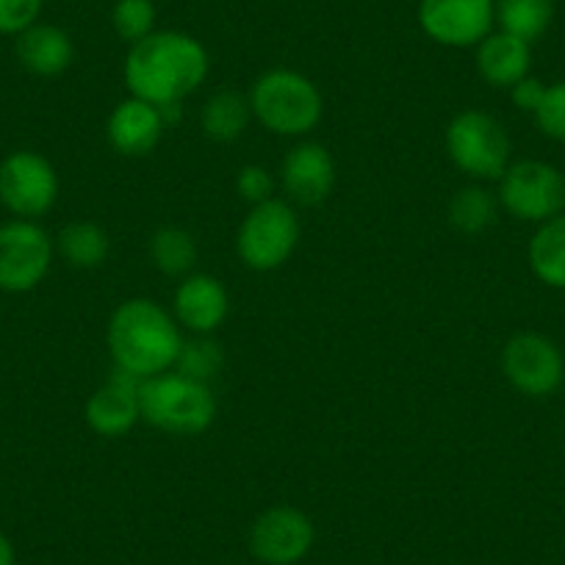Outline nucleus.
Returning <instances> with one entry per match:
<instances>
[{
	"label": "nucleus",
	"mask_w": 565,
	"mask_h": 565,
	"mask_svg": "<svg viewBox=\"0 0 565 565\" xmlns=\"http://www.w3.org/2000/svg\"><path fill=\"white\" fill-rule=\"evenodd\" d=\"M209 73V51L186 31L156 29L128 47L122 64V78L130 95L153 103L161 111L181 108L183 100L205 84Z\"/></svg>",
	"instance_id": "obj_1"
},
{
	"label": "nucleus",
	"mask_w": 565,
	"mask_h": 565,
	"mask_svg": "<svg viewBox=\"0 0 565 565\" xmlns=\"http://www.w3.org/2000/svg\"><path fill=\"white\" fill-rule=\"evenodd\" d=\"M114 369L150 380L175 369L183 347V330L172 311L148 297H134L117 306L106 328Z\"/></svg>",
	"instance_id": "obj_2"
},
{
	"label": "nucleus",
	"mask_w": 565,
	"mask_h": 565,
	"mask_svg": "<svg viewBox=\"0 0 565 565\" xmlns=\"http://www.w3.org/2000/svg\"><path fill=\"white\" fill-rule=\"evenodd\" d=\"M249 108L260 128L282 139H306L324 114L319 86L297 70H266L249 89Z\"/></svg>",
	"instance_id": "obj_3"
},
{
	"label": "nucleus",
	"mask_w": 565,
	"mask_h": 565,
	"mask_svg": "<svg viewBox=\"0 0 565 565\" xmlns=\"http://www.w3.org/2000/svg\"><path fill=\"white\" fill-rule=\"evenodd\" d=\"M141 422L175 438H194L211 430L216 422V396L211 383L170 372L145 380L139 391Z\"/></svg>",
	"instance_id": "obj_4"
},
{
	"label": "nucleus",
	"mask_w": 565,
	"mask_h": 565,
	"mask_svg": "<svg viewBox=\"0 0 565 565\" xmlns=\"http://www.w3.org/2000/svg\"><path fill=\"white\" fill-rule=\"evenodd\" d=\"M447 153L452 164L471 181H499L510 167L513 145L493 114L480 108L458 111L447 125Z\"/></svg>",
	"instance_id": "obj_5"
},
{
	"label": "nucleus",
	"mask_w": 565,
	"mask_h": 565,
	"mask_svg": "<svg viewBox=\"0 0 565 565\" xmlns=\"http://www.w3.org/2000/svg\"><path fill=\"white\" fill-rule=\"evenodd\" d=\"M300 216L289 200L271 198L253 205L236 233V253L253 271H275L300 244Z\"/></svg>",
	"instance_id": "obj_6"
},
{
	"label": "nucleus",
	"mask_w": 565,
	"mask_h": 565,
	"mask_svg": "<svg viewBox=\"0 0 565 565\" xmlns=\"http://www.w3.org/2000/svg\"><path fill=\"white\" fill-rule=\"evenodd\" d=\"M497 183L499 205L513 220L541 225L565 211V175L548 161H510Z\"/></svg>",
	"instance_id": "obj_7"
},
{
	"label": "nucleus",
	"mask_w": 565,
	"mask_h": 565,
	"mask_svg": "<svg viewBox=\"0 0 565 565\" xmlns=\"http://www.w3.org/2000/svg\"><path fill=\"white\" fill-rule=\"evenodd\" d=\"M56 242L36 220H9L0 225V291H34L51 271Z\"/></svg>",
	"instance_id": "obj_8"
},
{
	"label": "nucleus",
	"mask_w": 565,
	"mask_h": 565,
	"mask_svg": "<svg viewBox=\"0 0 565 565\" xmlns=\"http://www.w3.org/2000/svg\"><path fill=\"white\" fill-rule=\"evenodd\" d=\"M58 172L36 150H14L0 161V205L14 220H40L58 200Z\"/></svg>",
	"instance_id": "obj_9"
},
{
	"label": "nucleus",
	"mask_w": 565,
	"mask_h": 565,
	"mask_svg": "<svg viewBox=\"0 0 565 565\" xmlns=\"http://www.w3.org/2000/svg\"><path fill=\"white\" fill-rule=\"evenodd\" d=\"M502 372L519 394L546 399L565 383V355L548 335L515 333L502 350Z\"/></svg>",
	"instance_id": "obj_10"
},
{
	"label": "nucleus",
	"mask_w": 565,
	"mask_h": 565,
	"mask_svg": "<svg viewBox=\"0 0 565 565\" xmlns=\"http://www.w3.org/2000/svg\"><path fill=\"white\" fill-rule=\"evenodd\" d=\"M416 20L436 45L475 51L497 29V0H418Z\"/></svg>",
	"instance_id": "obj_11"
},
{
	"label": "nucleus",
	"mask_w": 565,
	"mask_h": 565,
	"mask_svg": "<svg viewBox=\"0 0 565 565\" xmlns=\"http://www.w3.org/2000/svg\"><path fill=\"white\" fill-rule=\"evenodd\" d=\"M313 521L291 504L264 510L249 526V552L264 565H297L313 546Z\"/></svg>",
	"instance_id": "obj_12"
},
{
	"label": "nucleus",
	"mask_w": 565,
	"mask_h": 565,
	"mask_svg": "<svg viewBox=\"0 0 565 565\" xmlns=\"http://www.w3.org/2000/svg\"><path fill=\"white\" fill-rule=\"evenodd\" d=\"M335 183V161L319 141L300 139L280 161V186L289 203L319 205L330 198Z\"/></svg>",
	"instance_id": "obj_13"
},
{
	"label": "nucleus",
	"mask_w": 565,
	"mask_h": 565,
	"mask_svg": "<svg viewBox=\"0 0 565 565\" xmlns=\"http://www.w3.org/2000/svg\"><path fill=\"white\" fill-rule=\"evenodd\" d=\"M141 383L145 380L114 369L106 383L97 385L95 394L86 399L84 418L89 430L100 438H119L134 430L141 422Z\"/></svg>",
	"instance_id": "obj_14"
},
{
	"label": "nucleus",
	"mask_w": 565,
	"mask_h": 565,
	"mask_svg": "<svg viewBox=\"0 0 565 565\" xmlns=\"http://www.w3.org/2000/svg\"><path fill=\"white\" fill-rule=\"evenodd\" d=\"M231 313V297L220 277L192 271L181 277L172 295V317L192 335H211L225 324Z\"/></svg>",
	"instance_id": "obj_15"
},
{
	"label": "nucleus",
	"mask_w": 565,
	"mask_h": 565,
	"mask_svg": "<svg viewBox=\"0 0 565 565\" xmlns=\"http://www.w3.org/2000/svg\"><path fill=\"white\" fill-rule=\"evenodd\" d=\"M167 125L170 122L159 106L130 95L119 100L114 111L108 114V145L125 159H141V156H150L159 148Z\"/></svg>",
	"instance_id": "obj_16"
},
{
	"label": "nucleus",
	"mask_w": 565,
	"mask_h": 565,
	"mask_svg": "<svg viewBox=\"0 0 565 565\" xmlns=\"http://www.w3.org/2000/svg\"><path fill=\"white\" fill-rule=\"evenodd\" d=\"M14 53L23 70L36 78H58L75 62V42L64 29L53 23H34L14 36Z\"/></svg>",
	"instance_id": "obj_17"
},
{
	"label": "nucleus",
	"mask_w": 565,
	"mask_h": 565,
	"mask_svg": "<svg viewBox=\"0 0 565 565\" xmlns=\"http://www.w3.org/2000/svg\"><path fill=\"white\" fill-rule=\"evenodd\" d=\"M475 67L486 84L493 89H510L526 78L532 70V45L530 42L510 36L493 29L480 45L475 47Z\"/></svg>",
	"instance_id": "obj_18"
},
{
	"label": "nucleus",
	"mask_w": 565,
	"mask_h": 565,
	"mask_svg": "<svg viewBox=\"0 0 565 565\" xmlns=\"http://www.w3.org/2000/svg\"><path fill=\"white\" fill-rule=\"evenodd\" d=\"M526 260L543 286L565 291V211L535 227L526 244Z\"/></svg>",
	"instance_id": "obj_19"
},
{
	"label": "nucleus",
	"mask_w": 565,
	"mask_h": 565,
	"mask_svg": "<svg viewBox=\"0 0 565 565\" xmlns=\"http://www.w3.org/2000/svg\"><path fill=\"white\" fill-rule=\"evenodd\" d=\"M253 119V108H249V97L238 95L233 89H222L205 100L203 114H200V125L203 134L216 145H231L244 130L249 128Z\"/></svg>",
	"instance_id": "obj_20"
},
{
	"label": "nucleus",
	"mask_w": 565,
	"mask_h": 565,
	"mask_svg": "<svg viewBox=\"0 0 565 565\" xmlns=\"http://www.w3.org/2000/svg\"><path fill=\"white\" fill-rule=\"evenodd\" d=\"M53 242H56V253L73 269H97L108 258V253H111V238H108L106 227L89 220L64 225Z\"/></svg>",
	"instance_id": "obj_21"
},
{
	"label": "nucleus",
	"mask_w": 565,
	"mask_h": 565,
	"mask_svg": "<svg viewBox=\"0 0 565 565\" xmlns=\"http://www.w3.org/2000/svg\"><path fill=\"white\" fill-rule=\"evenodd\" d=\"M499 200L497 194L488 192L480 183L458 189L449 200V225L463 236H480L488 227H493L499 216Z\"/></svg>",
	"instance_id": "obj_22"
},
{
	"label": "nucleus",
	"mask_w": 565,
	"mask_h": 565,
	"mask_svg": "<svg viewBox=\"0 0 565 565\" xmlns=\"http://www.w3.org/2000/svg\"><path fill=\"white\" fill-rule=\"evenodd\" d=\"M554 20V0H497V29L524 42H537Z\"/></svg>",
	"instance_id": "obj_23"
},
{
	"label": "nucleus",
	"mask_w": 565,
	"mask_h": 565,
	"mask_svg": "<svg viewBox=\"0 0 565 565\" xmlns=\"http://www.w3.org/2000/svg\"><path fill=\"white\" fill-rule=\"evenodd\" d=\"M150 260L161 275L186 277L198 264V242L186 227L164 225L150 236Z\"/></svg>",
	"instance_id": "obj_24"
},
{
	"label": "nucleus",
	"mask_w": 565,
	"mask_h": 565,
	"mask_svg": "<svg viewBox=\"0 0 565 565\" xmlns=\"http://www.w3.org/2000/svg\"><path fill=\"white\" fill-rule=\"evenodd\" d=\"M156 20H159V12L153 0H117L111 9L114 34L128 47L153 34Z\"/></svg>",
	"instance_id": "obj_25"
},
{
	"label": "nucleus",
	"mask_w": 565,
	"mask_h": 565,
	"mask_svg": "<svg viewBox=\"0 0 565 565\" xmlns=\"http://www.w3.org/2000/svg\"><path fill=\"white\" fill-rule=\"evenodd\" d=\"M222 369V350L220 344L211 341V335H194V339H183L181 355L175 361V372L186 374V377L200 380V383H211Z\"/></svg>",
	"instance_id": "obj_26"
},
{
	"label": "nucleus",
	"mask_w": 565,
	"mask_h": 565,
	"mask_svg": "<svg viewBox=\"0 0 565 565\" xmlns=\"http://www.w3.org/2000/svg\"><path fill=\"white\" fill-rule=\"evenodd\" d=\"M535 125L543 136L554 141H563L565 145V81L546 86V95H543L541 108L535 114Z\"/></svg>",
	"instance_id": "obj_27"
},
{
	"label": "nucleus",
	"mask_w": 565,
	"mask_h": 565,
	"mask_svg": "<svg viewBox=\"0 0 565 565\" xmlns=\"http://www.w3.org/2000/svg\"><path fill=\"white\" fill-rule=\"evenodd\" d=\"M42 9H45V0H0V34H23L25 29L40 23Z\"/></svg>",
	"instance_id": "obj_28"
},
{
	"label": "nucleus",
	"mask_w": 565,
	"mask_h": 565,
	"mask_svg": "<svg viewBox=\"0 0 565 565\" xmlns=\"http://www.w3.org/2000/svg\"><path fill=\"white\" fill-rule=\"evenodd\" d=\"M277 181L266 167L260 164H247L238 170L236 175V192L247 200L249 205L266 203V200L275 198Z\"/></svg>",
	"instance_id": "obj_29"
},
{
	"label": "nucleus",
	"mask_w": 565,
	"mask_h": 565,
	"mask_svg": "<svg viewBox=\"0 0 565 565\" xmlns=\"http://www.w3.org/2000/svg\"><path fill=\"white\" fill-rule=\"evenodd\" d=\"M508 92H510V100H513V106L519 108V111L535 114L537 108H541L543 95H546V84L532 78V75H526V78H521L519 84L510 86Z\"/></svg>",
	"instance_id": "obj_30"
},
{
	"label": "nucleus",
	"mask_w": 565,
	"mask_h": 565,
	"mask_svg": "<svg viewBox=\"0 0 565 565\" xmlns=\"http://www.w3.org/2000/svg\"><path fill=\"white\" fill-rule=\"evenodd\" d=\"M0 565H18V552L3 530H0Z\"/></svg>",
	"instance_id": "obj_31"
}]
</instances>
